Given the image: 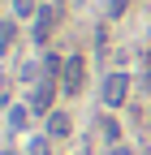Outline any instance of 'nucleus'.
<instances>
[{"instance_id": "obj_1", "label": "nucleus", "mask_w": 151, "mask_h": 155, "mask_svg": "<svg viewBox=\"0 0 151 155\" xmlns=\"http://www.w3.org/2000/svg\"><path fill=\"white\" fill-rule=\"evenodd\" d=\"M82 86H86V61H82V56H65V69H61V91L78 95Z\"/></svg>"}, {"instance_id": "obj_2", "label": "nucleus", "mask_w": 151, "mask_h": 155, "mask_svg": "<svg viewBox=\"0 0 151 155\" xmlns=\"http://www.w3.org/2000/svg\"><path fill=\"white\" fill-rule=\"evenodd\" d=\"M129 95V78L125 73H108L104 78V108H121Z\"/></svg>"}, {"instance_id": "obj_3", "label": "nucleus", "mask_w": 151, "mask_h": 155, "mask_svg": "<svg viewBox=\"0 0 151 155\" xmlns=\"http://www.w3.org/2000/svg\"><path fill=\"white\" fill-rule=\"evenodd\" d=\"M56 86H61V78H43V82L35 86V95H30V112L48 116L52 112V99H56Z\"/></svg>"}, {"instance_id": "obj_4", "label": "nucleus", "mask_w": 151, "mask_h": 155, "mask_svg": "<svg viewBox=\"0 0 151 155\" xmlns=\"http://www.w3.org/2000/svg\"><path fill=\"white\" fill-rule=\"evenodd\" d=\"M56 22H61V9H56V5H43V9H39V17H35V43H39V48L52 39Z\"/></svg>"}, {"instance_id": "obj_5", "label": "nucleus", "mask_w": 151, "mask_h": 155, "mask_svg": "<svg viewBox=\"0 0 151 155\" xmlns=\"http://www.w3.org/2000/svg\"><path fill=\"white\" fill-rule=\"evenodd\" d=\"M69 134H73V116L61 112V108H52V112H48V138L61 142V138H69Z\"/></svg>"}, {"instance_id": "obj_6", "label": "nucleus", "mask_w": 151, "mask_h": 155, "mask_svg": "<svg viewBox=\"0 0 151 155\" xmlns=\"http://www.w3.org/2000/svg\"><path fill=\"white\" fill-rule=\"evenodd\" d=\"M9 125L13 129H26L30 125V108H9Z\"/></svg>"}, {"instance_id": "obj_7", "label": "nucleus", "mask_w": 151, "mask_h": 155, "mask_svg": "<svg viewBox=\"0 0 151 155\" xmlns=\"http://www.w3.org/2000/svg\"><path fill=\"white\" fill-rule=\"evenodd\" d=\"M13 13L17 17H35L39 13V0H13Z\"/></svg>"}, {"instance_id": "obj_8", "label": "nucleus", "mask_w": 151, "mask_h": 155, "mask_svg": "<svg viewBox=\"0 0 151 155\" xmlns=\"http://www.w3.org/2000/svg\"><path fill=\"white\" fill-rule=\"evenodd\" d=\"M104 138H108L112 147H121V125L112 121V116H104Z\"/></svg>"}, {"instance_id": "obj_9", "label": "nucleus", "mask_w": 151, "mask_h": 155, "mask_svg": "<svg viewBox=\"0 0 151 155\" xmlns=\"http://www.w3.org/2000/svg\"><path fill=\"white\" fill-rule=\"evenodd\" d=\"M13 35H17V30H13V22H0V56L13 48Z\"/></svg>"}, {"instance_id": "obj_10", "label": "nucleus", "mask_w": 151, "mask_h": 155, "mask_svg": "<svg viewBox=\"0 0 151 155\" xmlns=\"http://www.w3.org/2000/svg\"><path fill=\"white\" fill-rule=\"evenodd\" d=\"M30 155H52L48 151V138H30Z\"/></svg>"}, {"instance_id": "obj_11", "label": "nucleus", "mask_w": 151, "mask_h": 155, "mask_svg": "<svg viewBox=\"0 0 151 155\" xmlns=\"http://www.w3.org/2000/svg\"><path fill=\"white\" fill-rule=\"evenodd\" d=\"M9 99H13V86H9V78H0V108H5Z\"/></svg>"}, {"instance_id": "obj_12", "label": "nucleus", "mask_w": 151, "mask_h": 155, "mask_svg": "<svg viewBox=\"0 0 151 155\" xmlns=\"http://www.w3.org/2000/svg\"><path fill=\"white\" fill-rule=\"evenodd\" d=\"M125 13V0H108V17H121Z\"/></svg>"}, {"instance_id": "obj_13", "label": "nucleus", "mask_w": 151, "mask_h": 155, "mask_svg": "<svg viewBox=\"0 0 151 155\" xmlns=\"http://www.w3.org/2000/svg\"><path fill=\"white\" fill-rule=\"evenodd\" d=\"M108 155H134V151H129V147H112Z\"/></svg>"}, {"instance_id": "obj_14", "label": "nucleus", "mask_w": 151, "mask_h": 155, "mask_svg": "<svg viewBox=\"0 0 151 155\" xmlns=\"http://www.w3.org/2000/svg\"><path fill=\"white\" fill-rule=\"evenodd\" d=\"M5 155H17V151H5Z\"/></svg>"}, {"instance_id": "obj_15", "label": "nucleus", "mask_w": 151, "mask_h": 155, "mask_svg": "<svg viewBox=\"0 0 151 155\" xmlns=\"http://www.w3.org/2000/svg\"><path fill=\"white\" fill-rule=\"evenodd\" d=\"M0 155H5V151H0Z\"/></svg>"}]
</instances>
